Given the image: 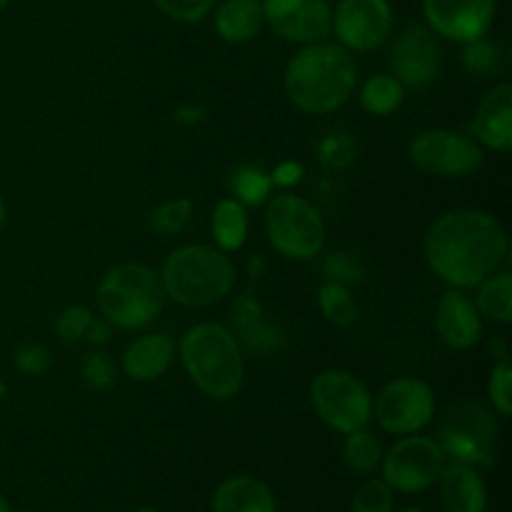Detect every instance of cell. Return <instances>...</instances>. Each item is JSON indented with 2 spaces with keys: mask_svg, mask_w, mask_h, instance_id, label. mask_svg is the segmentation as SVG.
<instances>
[{
  "mask_svg": "<svg viewBox=\"0 0 512 512\" xmlns=\"http://www.w3.org/2000/svg\"><path fill=\"white\" fill-rule=\"evenodd\" d=\"M423 253L433 275L450 288L468 290L500 268L508 255V235L495 215L455 208L430 225Z\"/></svg>",
  "mask_w": 512,
  "mask_h": 512,
  "instance_id": "obj_1",
  "label": "cell"
},
{
  "mask_svg": "<svg viewBox=\"0 0 512 512\" xmlns=\"http://www.w3.org/2000/svg\"><path fill=\"white\" fill-rule=\"evenodd\" d=\"M358 83V65L350 50L333 43H313L290 58L285 93L290 103L310 115H328L343 108Z\"/></svg>",
  "mask_w": 512,
  "mask_h": 512,
  "instance_id": "obj_2",
  "label": "cell"
},
{
  "mask_svg": "<svg viewBox=\"0 0 512 512\" xmlns=\"http://www.w3.org/2000/svg\"><path fill=\"white\" fill-rule=\"evenodd\" d=\"M180 360L190 380L213 400H230L243 388V350L220 323L193 325L180 340Z\"/></svg>",
  "mask_w": 512,
  "mask_h": 512,
  "instance_id": "obj_3",
  "label": "cell"
},
{
  "mask_svg": "<svg viewBox=\"0 0 512 512\" xmlns=\"http://www.w3.org/2000/svg\"><path fill=\"white\" fill-rule=\"evenodd\" d=\"M160 280L165 295L183 308H208L230 295L235 265L213 245H183L165 258Z\"/></svg>",
  "mask_w": 512,
  "mask_h": 512,
  "instance_id": "obj_4",
  "label": "cell"
},
{
  "mask_svg": "<svg viewBox=\"0 0 512 512\" xmlns=\"http://www.w3.org/2000/svg\"><path fill=\"white\" fill-rule=\"evenodd\" d=\"M165 298L160 273L143 263L115 265L98 285L100 313L120 330H140L153 323L163 313Z\"/></svg>",
  "mask_w": 512,
  "mask_h": 512,
  "instance_id": "obj_5",
  "label": "cell"
},
{
  "mask_svg": "<svg viewBox=\"0 0 512 512\" xmlns=\"http://www.w3.org/2000/svg\"><path fill=\"white\" fill-rule=\"evenodd\" d=\"M270 245L288 260H313L325 245V223L310 200L293 193L270 195L265 208Z\"/></svg>",
  "mask_w": 512,
  "mask_h": 512,
  "instance_id": "obj_6",
  "label": "cell"
},
{
  "mask_svg": "<svg viewBox=\"0 0 512 512\" xmlns=\"http://www.w3.org/2000/svg\"><path fill=\"white\" fill-rule=\"evenodd\" d=\"M438 445L450 460L493 468L498 450V423L488 408L478 403H463L445 415L438 430Z\"/></svg>",
  "mask_w": 512,
  "mask_h": 512,
  "instance_id": "obj_7",
  "label": "cell"
},
{
  "mask_svg": "<svg viewBox=\"0 0 512 512\" xmlns=\"http://www.w3.org/2000/svg\"><path fill=\"white\" fill-rule=\"evenodd\" d=\"M310 403L328 428L343 435L365 428L373 418V395L345 370H323L310 385Z\"/></svg>",
  "mask_w": 512,
  "mask_h": 512,
  "instance_id": "obj_8",
  "label": "cell"
},
{
  "mask_svg": "<svg viewBox=\"0 0 512 512\" xmlns=\"http://www.w3.org/2000/svg\"><path fill=\"white\" fill-rule=\"evenodd\" d=\"M415 168L435 178H465L483 165V148L473 138L455 130H423L410 143Z\"/></svg>",
  "mask_w": 512,
  "mask_h": 512,
  "instance_id": "obj_9",
  "label": "cell"
},
{
  "mask_svg": "<svg viewBox=\"0 0 512 512\" xmlns=\"http://www.w3.org/2000/svg\"><path fill=\"white\" fill-rule=\"evenodd\" d=\"M373 413L385 433L413 435L433 420L435 393L425 380L395 378L378 393Z\"/></svg>",
  "mask_w": 512,
  "mask_h": 512,
  "instance_id": "obj_10",
  "label": "cell"
},
{
  "mask_svg": "<svg viewBox=\"0 0 512 512\" xmlns=\"http://www.w3.org/2000/svg\"><path fill=\"white\" fill-rule=\"evenodd\" d=\"M445 453L438 440L423 435H403L383 460L385 483L400 493H423L438 480Z\"/></svg>",
  "mask_w": 512,
  "mask_h": 512,
  "instance_id": "obj_11",
  "label": "cell"
},
{
  "mask_svg": "<svg viewBox=\"0 0 512 512\" xmlns=\"http://www.w3.org/2000/svg\"><path fill=\"white\" fill-rule=\"evenodd\" d=\"M333 28L345 50L368 53L393 33V8L388 0H340Z\"/></svg>",
  "mask_w": 512,
  "mask_h": 512,
  "instance_id": "obj_12",
  "label": "cell"
},
{
  "mask_svg": "<svg viewBox=\"0 0 512 512\" xmlns=\"http://www.w3.org/2000/svg\"><path fill=\"white\" fill-rule=\"evenodd\" d=\"M390 68L405 88H428L443 70V48L433 30L423 25H408L395 35L390 48Z\"/></svg>",
  "mask_w": 512,
  "mask_h": 512,
  "instance_id": "obj_13",
  "label": "cell"
},
{
  "mask_svg": "<svg viewBox=\"0 0 512 512\" xmlns=\"http://www.w3.org/2000/svg\"><path fill=\"white\" fill-rule=\"evenodd\" d=\"M265 23L288 43H323L333 30L328 0H265Z\"/></svg>",
  "mask_w": 512,
  "mask_h": 512,
  "instance_id": "obj_14",
  "label": "cell"
},
{
  "mask_svg": "<svg viewBox=\"0 0 512 512\" xmlns=\"http://www.w3.org/2000/svg\"><path fill=\"white\" fill-rule=\"evenodd\" d=\"M423 13L433 33L455 43L483 38L495 18V0H423Z\"/></svg>",
  "mask_w": 512,
  "mask_h": 512,
  "instance_id": "obj_15",
  "label": "cell"
},
{
  "mask_svg": "<svg viewBox=\"0 0 512 512\" xmlns=\"http://www.w3.org/2000/svg\"><path fill=\"white\" fill-rule=\"evenodd\" d=\"M435 328L448 348L470 350L473 345H478L480 335H483V318H480L473 298H468L463 290L450 288L438 303Z\"/></svg>",
  "mask_w": 512,
  "mask_h": 512,
  "instance_id": "obj_16",
  "label": "cell"
},
{
  "mask_svg": "<svg viewBox=\"0 0 512 512\" xmlns=\"http://www.w3.org/2000/svg\"><path fill=\"white\" fill-rule=\"evenodd\" d=\"M473 135L495 153L512 148V85L500 83L480 100L473 115Z\"/></svg>",
  "mask_w": 512,
  "mask_h": 512,
  "instance_id": "obj_17",
  "label": "cell"
},
{
  "mask_svg": "<svg viewBox=\"0 0 512 512\" xmlns=\"http://www.w3.org/2000/svg\"><path fill=\"white\" fill-rule=\"evenodd\" d=\"M175 358V340L165 333L140 335L125 348L123 370L130 380L153 383L163 378Z\"/></svg>",
  "mask_w": 512,
  "mask_h": 512,
  "instance_id": "obj_18",
  "label": "cell"
},
{
  "mask_svg": "<svg viewBox=\"0 0 512 512\" xmlns=\"http://www.w3.org/2000/svg\"><path fill=\"white\" fill-rule=\"evenodd\" d=\"M440 495L448 512H485L488 508V493L485 483L473 465L450 460L440 470Z\"/></svg>",
  "mask_w": 512,
  "mask_h": 512,
  "instance_id": "obj_19",
  "label": "cell"
},
{
  "mask_svg": "<svg viewBox=\"0 0 512 512\" xmlns=\"http://www.w3.org/2000/svg\"><path fill=\"white\" fill-rule=\"evenodd\" d=\"M230 318L235 323V338L243 340L248 350L258 355H268L283 345V333L263 318V308L253 293H243L230 308ZM238 340V343H240Z\"/></svg>",
  "mask_w": 512,
  "mask_h": 512,
  "instance_id": "obj_20",
  "label": "cell"
},
{
  "mask_svg": "<svg viewBox=\"0 0 512 512\" xmlns=\"http://www.w3.org/2000/svg\"><path fill=\"white\" fill-rule=\"evenodd\" d=\"M213 512H275L273 490L250 475L228 478L215 490Z\"/></svg>",
  "mask_w": 512,
  "mask_h": 512,
  "instance_id": "obj_21",
  "label": "cell"
},
{
  "mask_svg": "<svg viewBox=\"0 0 512 512\" xmlns=\"http://www.w3.org/2000/svg\"><path fill=\"white\" fill-rule=\"evenodd\" d=\"M263 3L258 0H225L215 10V30L225 43H248L263 30Z\"/></svg>",
  "mask_w": 512,
  "mask_h": 512,
  "instance_id": "obj_22",
  "label": "cell"
},
{
  "mask_svg": "<svg viewBox=\"0 0 512 512\" xmlns=\"http://www.w3.org/2000/svg\"><path fill=\"white\" fill-rule=\"evenodd\" d=\"M213 238L223 253H235L248 240V213L245 205L235 198L218 200L213 210Z\"/></svg>",
  "mask_w": 512,
  "mask_h": 512,
  "instance_id": "obj_23",
  "label": "cell"
},
{
  "mask_svg": "<svg viewBox=\"0 0 512 512\" xmlns=\"http://www.w3.org/2000/svg\"><path fill=\"white\" fill-rule=\"evenodd\" d=\"M475 295V308H478L480 318H488L490 323L510 325L512 323V275L508 270L503 273H493L483 280Z\"/></svg>",
  "mask_w": 512,
  "mask_h": 512,
  "instance_id": "obj_24",
  "label": "cell"
},
{
  "mask_svg": "<svg viewBox=\"0 0 512 512\" xmlns=\"http://www.w3.org/2000/svg\"><path fill=\"white\" fill-rule=\"evenodd\" d=\"M403 100L405 85L390 73L373 75V78L365 80V85L360 88V105H363L370 115H380V118L393 115L395 110L403 105Z\"/></svg>",
  "mask_w": 512,
  "mask_h": 512,
  "instance_id": "obj_25",
  "label": "cell"
},
{
  "mask_svg": "<svg viewBox=\"0 0 512 512\" xmlns=\"http://www.w3.org/2000/svg\"><path fill=\"white\" fill-rule=\"evenodd\" d=\"M463 45L465 48L463 53H460V60H463L465 70H468L470 75H475V78H495V75L503 73L505 65H508L505 50L500 48L498 43H493V40H485V35Z\"/></svg>",
  "mask_w": 512,
  "mask_h": 512,
  "instance_id": "obj_26",
  "label": "cell"
},
{
  "mask_svg": "<svg viewBox=\"0 0 512 512\" xmlns=\"http://www.w3.org/2000/svg\"><path fill=\"white\" fill-rule=\"evenodd\" d=\"M343 460L353 473H373L375 468L383 460V448H380V440L373 433H368L365 428L353 430V433L345 435L343 443Z\"/></svg>",
  "mask_w": 512,
  "mask_h": 512,
  "instance_id": "obj_27",
  "label": "cell"
},
{
  "mask_svg": "<svg viewBox=\"0 0 512 512\" xmlns=\"http://www.w3.org/2000/svg\"><path fill=\"white\" fill-rule=\"evenodd\" d=\"M230 190L235 193V200L243 205H265L270 200V190H273V178L265 170L253 168V165H240L230 178Z\"/></svg>",
  "mask_w": 512,
  "mask_h": 512,
  "instance_id": "obj_28",
  "label": "cell"
},
{
  "mask_svg": "<svg viewBox=\"0 0 512 512\" xmlns=\"http://www.w3.org/2000/svg\"><path fill=\"white\" fill-rule=\"evenodd\" d=\"M318 305L330 323L343 325V328L345 325L355 323V318H358V305H355L348 285L330 283V280H325L318 290Z\"/></svg>",
  "mask_w": 512,
  "mask_h": 512,
  "instance_id": "obj_29",
  "label": "cell"
},
{
  "mask_svg": "<svg viewBox=\"0 0 512 512\" xmlns=\"http://www.w3.org/2000/svg\"><path fill=\"white\" fill-rule=\"evenodd\" d=\"M190 218H193V203L188 198H175L160 203L153 213L148 215V228L155 235L163 238H173V235L183 233L188 228Z\"/></svg>",
  "mask_w": 512,
  "mask_h": 512,
  "instance_id": "obj_30",
  "label": "cell"
},
{
  "mask_svg": "<svg viewBox=\"0 0 512 512\" xmlns=\"http://www.w3.org/2000/svg\"><path fill=\"white\" fill-rule=\"evenodd\" d=\"M115 363L108 353L103 350H95V353H88L83 358V380L90 390L95 393H105L115 385Z\"/></svg>",
  "mask_w": 512,
  "mask_h": 512,
  "instance_id": "obj_31",
  "label": "cell"
},
{
  "mask_svg": "<svg viewBox=\"0 0 512 512\" xmlns=\"http://www.w3.org/2000/svg\"><path fill=\"white\" fill-rule=\"evenodd\" d=\"M488 395L493 408L498 410L500 418H510L512 415V363L510 358H503L495 363L493 373H490Z\"/></svg>",
  "mask_w": 512,
  "mask_h": 512,
  "instance_id": "obj_32",
  "label": "cell"
},
{
  "mask_svg": "<svg viewBox=\"0 0 512 512\" xmlns=\"http://www.w3.org/2000/svg\"><path fill=\"white\" fill-rule=\"evenodd\" d=\"M353 512H393V488L385 480H365L353 495Z\"/></svg>",
  "mask_w": 512,
  "mask_h": 512,
  "instance_id": "obj_33",
  "label": "cell"
},
{
  "mask_svg": "<svg viewBox=\"0 0 512 512\" xmlns=\"http://www.w3.org/2000/svg\"><path fill=\"white\" fill-rule=\"evenodd\" d=\"M90 323H93V313L85 305H70L55 320V333L63 343H78V340L85 338Z\"/></svg>",
  "mask_w": 512,
  "mask_h": 512,
  "instance_id": "obj_34",
  "label": "cell"
},
{
  "mask_svg": "<svg viewBox=\"0 0 512 512\" xmlns=\"http://www.w3.org/2000/svg\"><path fill=\"white\" fill-rule=\"evenodd\" d=\"M323 273L330 283H340V285H358L363 283L365 278L363 265H360V260L350 253L328 255L323 263Z\"/></svg>",
  "mask_w": 512,
  "mask_h": 512,
  "instance_id": "obj_35",
  "label": "cell"
},
{
  "mask_svg": "<svg viewBox=\"0 0 512 512\" xmlns=\"http://www.w3.org/2000/svg\"><path fill=\"white\" fill-rule=\"evenodd\" d=\"M158 10L180 23H198L213 10L215 0H153Z\"/></svg>",
  "mask_w": 512,
  "mask_h": 512,
  "instance_id": "obj_36",
  "label": "cell"
},
{
  "mask_svg": "<svg viewBox=\"0 0 512 512\" xmlns=\"http://www.w3.org/2000/svg\"><path fill=\"white\" fill-rule=\"evenodd\" d=\"M15 368L25 375H43L53 368V355L45 345L25 343L15 353Z\"/></svg>",
  "mask_w": 512,
  "mask_h": 512,
  "instance_id": "obj_37",
  "label": "cell"
},
{
  "mask_svg": "<svg viewBox=\"0 0 512 512\" xmlns=\"http://www.w3.org/2000/svg\"><path fill=\"white\" fill-rule=\"evenodd\" d=\"M355 158V145L348 135H328V138L320 143V160H323L328 168H343L350 160Z\"/></svg>",
  "mask_w": 512,
  "mask_h": 512,
  "instance_id": "obj_38",
  "label": "cell"
},
{
  "mask_svg": "<svg viewBox=\"0 0 512 512\" xmlns=\"http://www.w3.org/2000/svg\"><path fill=\"white\" fill-rule=\"evenodd\" d=\"M273 185H295L300 178H303V165L300 163H293V160H288V163H280L278 168L273 170Z\"/></svg>",
  "mask_w": 512,
  "mask_h": 512,
  "instance_id": "obj_39",
  "label": "cell"
},
{
  "mask_svg": "<svg viewBox=\"0 0 512 512\" xmlns=\"http://www.w3.org/2000/svg\"><path fill=\"white\" fill-rule=\"evenodd\" d=\"M110 335H113V330H110L108 320L93 318V323H90L88 333H85L83 340H88L90 345H105V343H110Z\"/></svg>",
  "mask_w": 512,
  "mask_h": 512,
  "instance_id": "obj_40",
  "label": "cell"
},
{
  "mask_svg": "<svg viewBox=\"0 0 512 512\" xmlns=\"http://www.w3.org/2000/svg\"><path fill=\"white\" fill-rule=\"evenodd\" d=\"M173 120L178 125H198L205 120V110L198 108V105H185V108L175 110Z\"/></svg>",
  "mask_w": 512,
  "mask_h": 512,
  "instance_id": "obj_41",
  "label": "cell"
},
{
  "mask_svg": "<svg viewBox=\"0 0 512 512\" xmlns=\"http://www.w3.org/2000/svg\"><path fill=\"white\" fill-rule=\"evenodd\" d=\"M490 353H495V355H490V358H495V360L508 358V348H505L503 340H493V343H490Z\"/></svg>",
  "mask_w": 512,
  "mask_h": 512,
  "instance_id": "obj_42",
  "label": "cell"
},
{
  "mask_svg": "<svg viewBox=\"0 0 512 512\" xmlns=\"http://www.w3.org/2000/svg\"><path fill=\"white\" fill-rule=\"evenodd\" d=\"M3 225H5V200L0 198V230H3Z\"/></svg>",
  "mask_w": 512,
  "mask_h": 512,
  "instance_id": "obj_43",
  "label": "cell"
},
{
  "mask_svg": "<svg viewBox=\"0 0 512 512\" xmlns=\"http://www.w3.org/2000/svg\"><path fill=\"white\" fill-rule=\"evenodd\" d=\"M0 512H13V508H10L8 500H5L3 495H0Z\"/></svg>",
  "mask_w": 512,
  "mask_h": 512,
  "instance_id": "obj_44",
  "label": "cell"
},
{
  "mask_svg": "<svg viewBox=\"0 0 512 512\" xmlns=\"http://www.w3.org/2000/svg\"><path fill=\"white\" fill-rule=\"evenodd\" d=\"M5 393H8V388H5V383H3V380H0V400L5 398Z\"/></svg>",
  "mask_w": 512,
  "mask_h": 512,
  "instance_id": "obj_45",
  "label": "cell"
},
{
  "mask_svg": "<svg viewBox=\"0 0 512 512\" xmlns=\"http://www.w3.org/2000/svg\"><path fill=\"white\" fill-rule=\"evenodd\" d=\"M8 3H10V0H0V10H3Z\"/></svg>",
  "mask_w": 512,
  "mask_h": 512,
  "instance_id": "obj_46",
  "label": "cell"
},
{
  "mask_svg": "<svg viewBox=\"0 0 512 512\" xmlns=\"http://www.w3.org/2000/svg\"><path fill=\"white\" fill-rule=\"evenodd\" d=\"M400 512H423V510H418V508H410V510H400Z\"/></svg>",
  "mask_w": 512,
  "mask_h": 512,
  "instance_id": "obj_47",
  "label": "cell"
},
{
  "mask_svg": "<svg viewBox=\"0 0 512 512\" xmlns=\"http://www.w3.org/2000/svg\"><path fill=\"white\" fill-rule=\"evenodd\" d=\"M135 512H158V510H150V508H145V510H135Z\"/></svg>",
  "mask_w": 512,
  "mask_h": 512,
  "instance_id": "obj_48",
  "label": "cell"
}]
</instances>
